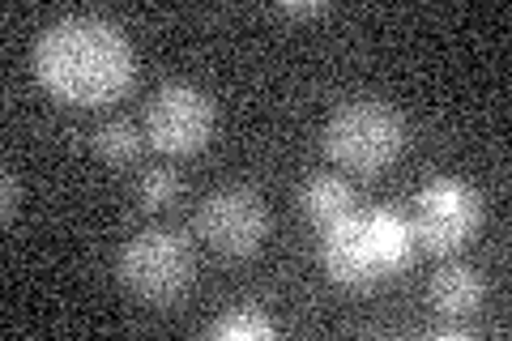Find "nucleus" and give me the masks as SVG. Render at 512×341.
<instances>
[{
	"instance_id": "1",
	"label": "nucleus",
	"mask_w": 512,
	"mask_h": 341,
	"mask_svg": "<svg viewBox=\"0 0 512 341\" xmlns=\"http://www.w3.org/2000/svg\"><path fill=\"white\" fill-rule=\"evenodd\" d=\"M35 77L56 103L107 107L128 94L137 77V56L128 35L107 18H60L35 43Z\"/></svg>"
},
{
	"instance_id": "11",
	"label": "nucleus",
	"mask_w": 512,
	"mask_h": 341,
	"mask_svg": "<svg viewBox=\"0 0 512 341\" xmlns=\"http://www.w3.org/2000/svg\"><path fill=\"white\" fill-rule=\"evenodd\" d=\"M94 154H99L107 167H128V162H137V154H141L137 124H128V120L99 124V128H94Z\"/></svg>"
},
{
	"instance_id": "9",
	"label": "nucleus",
	"mask_w": 512,
	"mask_h": 341,
	"mask_svg": "<svg viewBox=\"0 0 512 341\" xmlns=\"http://www.w3.org/2000/svg\"><path fill=\"white\" fill-rule=\"evenodd\" d=\"M299 209L316 231H329V226H338L342 218L355 214L359 205H355V192H350L346 180H338V175H312L299 192Z\"/></svg>"
},
{
	"instance_id": "12",
	"label": "nucleus",
	"mask_w": 512,
	"mask_h": 341,
	"mask_svg": "<svg viewBox=\"0 0 512 341\" xmlns=\"http://www.w3.org/2000/svg\"><path fill=\"white\" fill-rule=\"evenodd\" d=\"M137 197L146 209H167L175 197H180V175L167 171V167H154L137 180Z\"/></svg>"
},
{
	"instance_id": "5",
	"label": "nucleus",
	"mask_w": 512,
	"mask_h": 341,
	"mask_svg": "<svg viewBox=\"0 0 512 341\" xmlns=\"http://www.w3.org/2000/svg\"><path fill=\"white\" fill-rule=\"evenodd\" d=\"M478 226H483V197L466 180L440 175L414 201V222H410L414 243L436 256L461 252L478 235Z\"/></svg>"
},
{
	"instance_id": "2",
	"label": "nucleus",
	"mask_w": 512,
	"mask_h": 341,
	"mask_svg": "<svg viewBox=\"0 0 512 341\" xmlns=\"http://www.w3.org/2000/svg\"><path fill=\"white\" fill-rule=\"evenodd\" d=\"M414 231L393 209H355L320 231V265L346 290H372L414 261Z\"/></svg>"
},
{
	"instance_id": "7",
	"label": "nucleus",
	"mask_w": 512,
	"mask_h": 341,
	"mask_svg": "<svg viewBox=\"0 0 512 341\" xmlns=\"http://www.w3.org/2000/svg\"><path fill=\"white\" fill-rule=\"evenodd\" d=\"M269 214L256 192L222 188L197 205V235L222 256H252L265 243Z\"/></svg>"
},
{
	"instance_id": "8",
	"label": "nucleus",
	"mask_w": 512,
	"mask_h": 341,
	"mask_svg": "<svg viewBox=\"0 0 512 341\" xmlns=\"http://www.w3.org/2000/svg\"><path fill=\"white\" fill-rule=\"evenodd\" d=\"M483 295H487V286H483V278H478V269H470V265H444L427 286L431 307L448 320L474 316L478 307H483Z\"/></svg>"
},
{
	"instance_id": "6",
	"label": "nucleus",
	"mask_w": 512,
	"mask_h": 341,
	"mask_svg": "<svg viewBox=\"0 0 512 341\" xmlns=\"http://www.w3.org/2000/svg\"><path fill=\"white\" fill-rule=\"evenodd\" d=\"M214 137V99L188 81H171L146 107V141L163 154H197Z\"/></svg>"
},
{
	"instance_id": "13",
	"label": "nucleus",
	"mask_w": 512,
	"mask_h": 341,
	"mask_svg": "<svg viewBox=\"0 0 512 341\" xmlns=\"http://www.w3.org/2000/svg\"><path fill=\"white\" fill-rule=\"evenodd\" d=\"M278 13H282V18H325V13H329V5H325V0H308V5H303V0H286V5H278Z\"/></svg>"
},
{
	"instance_id": "10",
	"label": "nucleus",
	"mask_w": 512,
	"mask_h": 341,
	"mask_svg": "<svg viewBox=\"0 0 512 341\" xmlns=\"http://www.w3.org/2000/svg\"><path fill=\"white\" fill-rule=\"evenodd\" d=\"M210 337H218V341H269V337H278V324L256 303H239L227 316H218L210 324Z\"/></svg>"
},
{
	"instance_id": "3",
	"label": "nucleus",
	"mask_w": 512,
	"mask_h": 341,
	"mask_svg": "<svg viewBox=\"0 0 512 341\" xmlns=\"http://www.w3.org/2000/svg\"><path fill=\"white\" fill-rule=\"evenodd\" d=\"M320 145L338 167L355 175H380L406 150V120L380 99H350L329 116Z\"/></svg>"
},
{
	"instance_id": "14",
	"label": "nucleus",
	"mask_w": 512,
	"mask_h": 341,
	"mask_svg": "<svg viewBox=\"0 0 512 341\" xmlns=\"http://www.w3.org/2000/svg\"><path fill=\"white\" fill-rule=\"evenodd\" d=\"M0 184H5V205H0V218H5V226H9L13 218H18L22 188H18V175H13V171H5V180H0Z\"/></svg>"
},
{
	"instance_id": "4",
	"label": "nucleus",
	"mask_w": 512,
	"mask_h": 341,
	"mask_svg": "<svg viewBox=\"0 0 512 341\" xmlns=\"http://www.w3.org/2000/svg\"><path fill=\"white\" fill-rule=\"evenodd\" d=\"M192 243L180 231H137L116 256V278L146 303H171L192 286Z\"/></svg>"
}]
</instances>
